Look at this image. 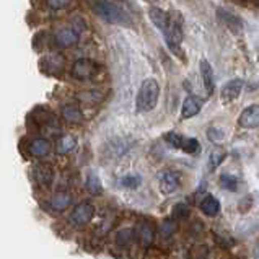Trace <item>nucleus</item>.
Masks as SVG:
<instances>
[{"mask_svg": "<svg viewBox=\"0 0 259 259\" xmlns=\"http://www.w3.org/2000/svg\"><path fill=\"white\" fill-rule=\"evenodd\" d=\"M92 10L100 20L109 25H131L129 13L111 0H93Z\"/></svg>", "mask_w": 259, "mask_h": 259, "instance_id": "nucleus-1", "label": "nucleus"}, {"mask_svg": "<svg viewBox=\"0 0 259 259\" xmlns=\"http://www.w3.org/2000/svg\"><path fill=\"white\" fill-rule=\"evenodd\" d=\"M160 98V85L155 78H145L139 88L137 98H136V108L139 113H149L155 109L158 105Z\"/></svg>", "mask_w": 259, "mask_h": 259, "instance_id": "nucleus-2", "label": "nucleus"}, {"mask_svg": "<svg viewBox=\"0 0 259 259\" xmlns=\"http://www.w3.org/2000/svg\"><path fill=\"white\" fill-rule=\"evenodd\" d=\"M165 38L166 46L169 51H173L176 57H183V51H181V42H183V17L178 12L171 13V18H169V23L166 31L161 34Z\"/></svg>", "mask_w": 259, "mask_h": 259, "instance_id": "nucleus-3", "label": "nucleus"}, {"mask_svg": "<svg viewBox=\"0 0 259 259\" xmlns=\"http://www.w3.org/2000/svg\"><path fill=\"white\" fill-rule=\"evenodd\" d=\"M98 72H100L98 64H96L95 61H92V59H85V57L73 62L72 70H70L72 77L75 80H82V82L95 78Z\"/></svg>", "mask_w": 259, "mask_h": 259, "instance_id": "nucleus-4", "label": "nucleus"}, {"mask_svg": "<svg viewBox=\"0 0 259 259\" xmlns=\"http://www.w3.org/2000/svg\"><path fill=\"white\" fill-rule=\"evenodd\" d=\"M93 215H95V207H93V204H90V202H82V204H78L75 209L72 210L69 220H70L72 227H77L78 228V227H85L87 224H90Z\"/></svg>", "mask_w": 259, "mask_h": 259, "instance_id": "nucleus-5", "label": "nucleus"}, {"mask_svg": "<svg viewBox=\"0 0 259 259\" xmlns=\"http://www.w3.org/2000/svg\"><path fill=\"white\" fill-rule=\"evenodd\" d=\"M54 42L57 44V48L69 49L78 42V33L72 28H61L54 34Z\"/></svg>", "mask_w": 259, "mask_h": 259, "instance_id": "nucleus-6", "label": "nucleus"}, {"mask_svg": "<svg viewBox=\"0 0 259 259\" xmlns=\"http://www.w3.org/2000/svg\"><path fill=\"white\" fill-rule=\"evenodd\" d=\"M238 124L243 129L259 127V103L257 105H251L246 109L241 111V114L238 117Z\"/></svg>", "mask_w": 259, "mask_h": 259, "instance_id": "nucleus-7", "label": "nucleus"}, {"mask_svg": "<svg viewBox=\"0 0 259 259\" xmlns=\"http://www.w3.org/2000/svg\"><path fill=\"white\" fill-rule=\"evenodd\" d=\"M149 18L153 23V26L157 28L161 34H163L166 31V28H168L171 13L161 10V9H158V7H150V9H149Z\"/></svg>", "mask_w": 259, "mask_h": 259, "instance_id": "nucleus-8", "label": "nucleus"}, {"mask_svg": "<svg viewBox=\"0 0 259 259\" xmlns=\"http://www.w3.org/2000/svg\"><path fill=\"white\" fill-rule=\"evenodd\" d=\"M199 69H201V77L204 82V88L207 92V96H210L213 93V88H215V77H213V69L210 62L207 59H201L199 62Z\"/></svg>", "mask_w": 259, "mask_h": 259, "instance_id": "nucleus-9", "label": "nucleus"}, {"mask_svg": "<svg viewBox=\"0 0 259 259\" xmlns=\"http://www.w3.org/2000/svg\"><path fill=\"white\" fill-rule=\"evenodd\" d=\"M243 90V80L241 78H233L230 80L224 88H222V101L224 103H233L238 100Z\"/></svg>", "mask_w": 259, "mask_h": 259, "instance_id": "nucleus-10", "label": "nucleus"}, {"mask_svg": "<svg viewBox=\"0 0 259 259\" xmlns=\"http://www.w3.org/2000/svg\"><path fill=\"white\" fill-rule=\"evenodd\" d=\"M217 17L219 20L224 23L228 29H230L232 33H240L241 29H243V21L240 17H236V15L230 13L228 10L225 9H219L217 10Z\"/></svg>", "mask_w": 259, "mask_h": 259, "instance_id": "nucleus-11", "label": "nucleus"}, {"mask_svg": "<svg viewBox=\"0 0 259 259\" xmlns=\"http://www.w3.org/2000/svg\"><path fill=\"white\" fill-rule=\"evenodd\" d=\"M201 109H202V100L197 98V96H188L181 108V119H191V117L201 113Z\"/></svg>", "mask_w": 259, "mask_h": 259, "instance_id": "nucleus-12", "label": "nucleus"}, {"mask_svg": "<svg viewBox=\"0 0 259 259\" xmlns=\"http://www.w3.org/2000/svg\"><path fill=\"white\" fill-rule=\"evenodd\" d=\"M180 186V176H178L171 169H166V171L160 173V189L165 194H171Z\"/></svg>", "mask_w": 259, "mask_h": 259, "instance_id": "nucleus-13", "label": "nucleus"}, {"mask_svg": "<svg viewBox=\"0 0 259 259\" xmlns=\"http://www.w3.org/2000/svg\"><path fill=\"white\" fill-rule=\"evenodd\" d=\"M137 238L140 241V245L144 246H150L153 243V236H155V228L150 222H140L139 227H137Z\"/></svg>", "mask_w": 259, "mask_h": 259, "instance_id": "nucleus-14", "label": "nucleus"}, {"mask_svg": "<svg viewBox=\"0 0 259 259\" xmlns=\"http://www.w3.org/2000/svg\"><path fill=\"white\" fill-rule=\"evenodd\" d=\"M72 204V196L65 191H59L51 197V207L56 212H64Z\"/></svg>", "mask_w": 259, "mask_h": 259, "instance_id": "nucleus-15", "label": "nucleus"}, {"mask_svg": "<svg viewBox=\"0 0 259 259\" xmlns=\"http://www.w3.org/2000/svg\"><path fill=\"white\" fill-rule=\"evenodd\" d=\"M62 117L69 124H80L83 121V113L77 105H65L62 108Z\"/></svg>", "mask_w": 259, "mask_h": 259, "instance_id": "nucleus-16", "label": "nucleus"}, {"mask_svg": "<svg viewBox=\"0 0 259 259\" xmlns=\"http://www.w3.org/2000/svg\"><path fill=\"white\" fill-rule=\"evenodd\" d=\"M51 150V144H49V140L48 139H34L31 144H29L28 147V152L33 155V157H46V155L49 153Z\"/></svg>", "mask_w": 259, "mask_h": 259, "instance_id": "nucleus-17", "label": "nucleus"}, {"mask_svg": "<svg viewBox=\"0 0 259 259\" xmlns=\"http://www.w3.org/2000/svg\"><path fill=\"white\" fill-rule=\"evenodd\" d=\"M75 149H77V139L73 136L65 134V136H61L57 139V142H56V152L57 153L65 155V153L73 152Z\"/></svg>", "mask_w": 259, "mask_h": 259, "instance_id": "nucleus-18", "label": "nucleus"}, {"mask_svg": "<svg viewBox=\"0 0 259 259\" xmlns=\"http://www.w3.org/2000/svg\"><path fill=\"white\" fill-rule=\"evenodd\" d=\"M201 210L207 217H215L220 212V202L213 196H205L201 202Z\"/></svg>", "mask_w": 259, "mask_h": 259, "instance_id": "nucleus-19", "label": "nucleus"}, {"mask_svg": "<svg viewBox=\"0 0 259 259\" xmlns=\"http://www.w3.org/2000/svg\"><path fill=\"white\" fill-rule=\"evenodd\" d=\"M136 236L137 235L132 228H122V230H119L116 235V243L119 246H131L132 241L136 240Z\"/></svg>", "mask_w": 259, "mask_h": 259, "instance_id": "nucleus-20", "label": "nucleus"}, {"mask_svg": "<svg viewBox=\"0 0 259 259\" xmlns=\"http://www.w3.org/2000/svg\"><path fill=\"white\" fill-rule=\"evenodd\" d=\"M36 171V181L39 184H44V186H49L53 183V171L49 168H44V166H38L34 169Z\"/></svg>", "mask_w": 259, "mask_h": 259, "instance_id": "nucleus-21", "label": "nucleus"}, {"mask_svg": "<svg viewBox=\"0 0 259 259\" xmlns=\"http://www.w3.org/2000/svg\"><path fill=\"white\" fill-rule=\"evenodd\" d=\"M181 150L186 153H199L201 152V142L196 137H184Z\"/></svg>", "mask_w": 259, "mask_h": 259, "instance_id": "nucleus-22", "label": "nucleus"}, {"mask_svg": "<svg viewBox=\"0 0 259 259\" xmlns=\"http://www.w3.org/2000/svg\"><path fill=\"white\" fill-rule=\"evenodd\" d=\"M220 186L228 189V191H235L236 188H238V178L233 176V175L224 173L220 176Z\"/></svg>", "mask_w": 259, "mask_h": 259, "instance_id": "nucleus-23", "label": "nucleus"}, {"mask_svg": "<svg viewBox=\"0 0 259 259\" xmlns=\"http://www.w3.org/2000/svg\"><path fill=\"white\" fill-rule=\"evenodd\" d=\"M121 184L124 188L136 189L140 184V176L139 175H125L124 178H121Z\"/></svg>", "mask_w": 259, "mask_h": 259, "instance_id": "nucleus-24", "label": "nucleus"}, {"mask_svg": "<svg viewBox=\"0 0 259 259\" xmlns=\"http://www.w3.org/2000/svg\"><path fill=\"white\" fill-rule=\"evenodd\" d=\"M165 140L171 147H175V149H181L183 142H184V137L176 134V132H168V134H165Z\"/></svg>", "mask_w": 259, "mask_h": 259, "instance_id": "nucleus-25", "label": "nucleus"}, {"mask_svg": "<svg viewBox=\"0 0 259 259\" xmlns=\"http://www.w3.org/2000/svg\"><path fill=\"white\" fill-rule=\"evenodd\" d=\"M87 186L90 189L92 194H101V184H100V180L96 175H90L87 180Z\"/></svg>", "mask_w": 259, "mask_h": 259, "instance_id": "nucleus-26", "label": "nucleus"}, {"mask_svg": "<svg viewBox=\"0 0 259 259\" xmlns=\"http://www.w3.org/2000/svg\"><path fill=\"white\" fill-rule=\"evenodd\" d=\"M207 137H209L212 142H222L224 140V137H225V132H224V129H220V127H209L207 129Z\"/></svg>", "mask_w": 259, "mask_h": 259, "instance_id": "nucleus-27", "label": "nucleus"}, {"mask_svg": "<svg viewBox=\"0 0 259 259\" xmlns=\"http://www.w3.org/2000/svg\"><path fill=\"white\" fill-rule=\"evenodd\" d=\"M72 0H46V5L53 10H64L70 7Z\"/></svg>", "mask_w": 259, "mask_h": 259, "instance_id": "nucleus-28", "label": "nucleus"}, {"mask_svg": "<svg viewBox=\"0 0 259 259\" xmlns=\"http://www.w3.org/2000/svg\"><path fill=\"white\" fill-rule=\"evenodd\" d=\"M224 160H225V152L224 150H213L210 153V166L212 168H217Z\"/></svg>", "mask_w": 259, "mask_h": 259, "instance_id": "nucleus-29", "label": "nucleus"}, {"mask_svg": "<svg viewBox=\"0 0 259 259\" xmlns=\"http://www.w3.org/2000/svg\"><path fill=\"white\" fill-rule=\"evenodd\" d=\"M189 215V207L186 204H178L173 210V217L176 219H184Z\"/></svg>", "mask_w": 259, "mask_h": 259, "instance_id": "nucleus-30", "label": "nucleus"}, {"mask_svg": "<svg viewBox=\"0 0 259 259\" xmlns=\"http://www.w3.org/2000/svg\"><path fill=\"white\" fill-rule=\"evenodd\" d=\"M176 230V224L173 220H166L163 224V228H161V235L163 236H169L173 232Z\"/></svg>", "mask_w": 259, "mask_h": 259, "instance_id": "nucleus-31", "label": "nucleus"}, {"mask_svg": "<svg viewBox=\"0 0 259 259\" xmlns=\"http://www.w3.org/2000/svg\"><path fill=\"white\" fill-rule=\"evenodd\" d=\"M257 257H259V245H257Z\"/></svg>", "mask_w": 259, "mask_h": 259, "instance_id": "nucleus-32", "label": "nucleus"}]
</instances>
